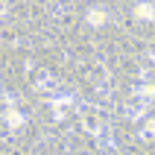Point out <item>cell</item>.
<instances>
[{
  "label": "cell",
  "instance_id": "6da1fadb",
  "mask_svg": "<svg viewBox=\"0 0 155 155\" xmlns=\"http://www.w3.org/2000/svg\"><path fill=\"white\" fill-rule=\"evenodd\" d=\"M3 117H6V123L12 126V129H21V126H24V114L15 111V108H6V114H3Z\"/></svg>",
  "mask_w": 155,
  "mask_h": 155
},
{
  "label": "cell",
  "instance_id": "7a4b0ae2",
  "mask_svg": "<svg viewBox=\"0 0 155 155\" xmlns=\"http://www.w3.org/2000/svg\"><path fill=\"white\" fill-rule=\"evenodd\" d=\"M88 18H91V24H103V21H105L103 9H91V15H88Z\"/></svg>",
  "mask_w": 155,
  "mask_h": 155
}]
</instances>
